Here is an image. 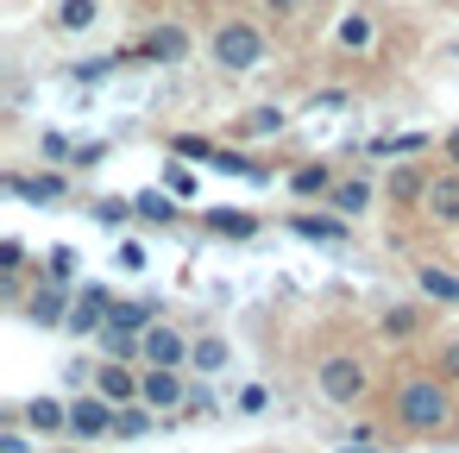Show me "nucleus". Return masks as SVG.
I'll return each instance as SVG.
<instances>
[{
  "mask_svg": "<svg viewBox=\"0 0 459 453\" xmlns=\"http://www.w3.org/2000/svg\"><path fill=\"white\" fill-rule=\"evenodd\" d=\"M264 57H271V32H264L258 20H246V13L214 20V32H208V64H214V70H227V76H252Z\"/></svg>",
  "mask_w": 459,
  "mask_h": 453,
  "instance_id": "obj_1",
  "label": "nucleus"
},
{
  "mask_svg": "<svg viewBox=\"0 0 459 453\" xmlns=\"http://www.w3.org/2000/svg\"><path fill=\"white\" fill-rule=\"evenodd\" d=\"M446 415H453L446 378H403V384H396V422H403V428L434 434V428H446Z\"/></svg>",
  "mask_w": 459,
  "mask_h": 453,
  "instance_id": "obj_2",
  "label": "nucleus"
},
{
  "mask_svg": "<svg viewBox=\"0 0 459 453\" xmlns=\"http://www.w3.org/2000/svg\"><path fill=\"white\" fill-rule=\"evenodd\" d=\"M315 384H321V396H327V403L352 409V403L365 396L371 371H365V359H359V353H327V359L315 365Z\"/></svg>",
  "mask_w": 459,
  "mask_h": 453,
  "instance_id": "obj_3",
  "label": "nucleus"
},
{
  "mask_svg": "<svg viewBox=\"0 0 459 453\" xmlns=\"http://www.w3.org/2000/svg\"><path fill=\"white\" fill-rule=\"evenodd\" d=\"M126 57H145V64H189L195 57V32L183 26V20H158V26H145V39H139V51H126Z\"/></svg>",
  "mask_w": 459,
  "mask_h": 453,
  "instance_id": "obj_4",
  "label": "nucleus"
},
{
  "mask_svg": "<svg viewBox=\"0 0 459 453\" xmlns=\"http://www.w3.org/2000/svg\"><path fill=\"white\" fill-rule=\"evenodd\" d=\"M333 45H340L346 57H371V51H377V13H371V7H346V13L333 20Z\"/></svg>",
  "mask_w": 459,
  "mask_h": 453,
  "instance_id": "obj_5",
  "label": "nucleus"
},
{
  "mask_svg": "<svg viewBox=\"0 0 459 453\" xmlns=\"http://www.w3.org/2000/svg\"><path fill=\"white\" fill-rule=\"evenodd\" d=\"M139 403L145 409H177V403H189V384L177 378V365H145L139 371Z\"/></svg>",
  "mask_w": 459,
  "mask_h": 453,
  "instance_id": "obj_6",
  "label": "nucleus"
},
{
  "mask_svg": "<svg viewBox=\"0 0 459 453\" xmlns=\"http://www.w3.org/2000/svg\"><path fill=\"white\" fill-rule=\"evenodd\" d=\"M189 353H195V346H189L170 321H152V327L139 334V359H145V365H183Z\"/></svg>",
  "mask_w": 459,
  "mask_h": 453,
  "instance_id": "obj_7",
  "label": "nucleus"
},
{
  "mask_svg": "<svg viewBox=\"0 0 459 453\" xmlns=\"http://www.w3.org/2000/svg\"><path fill=\"white\" fill-rule=\"evenodd\" d=\"M421 214H428L434 227H459V170H440V177H428Z\"/></svg>",
  "mask_w": 459,
  "mask_h": 453,
  "instance_id": "obj_8",
  "label": "nucleus"
},
{
  "mask_svg": "<svg viewBox=\"0 0 459 453\" xmlns=\"http://www.w3.org/2000/svg\"><path fill=\"white\" fill-rule=\"evenodd\" d=\"M70 434L76 440H101V434H114V403L95 390V396H82V403H70Z\"/></svg>",
  "mask_w": 459,
  "mask_h": 453,
  "instance_id": "obj_9",
  "label": "nucleus"
},
{
  "mask_svg": "<svg viewBox=\"0 0 459 453\" xmlns=\"http://www.w3.org/2000/svg\"><path fill=\"white\" fill-rule=\"evenodd\" d=\"M20 309H26V321H32V327H70V296H64V283L32 290Z\"/></svg>",
  "mask_w": 459,
  "mask_h": 453,
  "instance_id": "obj_10",
  "label": "nucleus"
},
{
  "mask_svg": "<svg viewBox=\"0 0 459 453\" xmlns=\"http://www.w3.org/2000/svg\"><path fill=\"white\" fill-rule=\"evenodd\" d=\"M51 26L70 32V39L95 32V26H101V0H51Z\"/></svg>",
  "mask_w": 459,
  "mask_h": 453,
  "instance_id": "obj_11",
  "label": "nucleus"
},
{
  "mask_svg": "<svg viewBox=\"0 0 459 453\" xmlns=\"http://www.w3.org/2000/svg\"><path fill=\"white\" fill-rule=\"evenodd\" d=\"M415 290L421 302H440V309H459V271H440V265H415Z\"/></svg>",
  "mask_w": 459,
  "mask_h": 453,
  "instance_id": "obj_12",
  "label": "nucleus"
},
{
  "mask_svg": "<svg viewBox=\"0 0 459 453\" xmlns=\"http://www.w3.org/2000/svg\"><path fill=\"white\" fill-rule=\"evenodd\" d=\"M371 196H377V189H371V177H340V183L327 189V208H333L340 221H352V214H365V208H371Z\"/></svg>",
  "mask_w": 459,
  "mask_h": 453,
  "instance_id": "obj_13",
  "label": "nucleus"
},
{
  "mask_svg": "<svg viewBox=\"0 0 459 453\" xmlns=\"http://www.w3.org/2000/svg\"><path fill=\"white\" fill-rule=\"evenodd\" d=\"M333 183H340V177H333V164H327V158H308V164H296V170H290V196H302V202H308V196H321V202H327V189H333Z\"/></svg>",
  "mask_w": 459,
  "mask_h": 453,
  "instance_id": "obj_14",
  "label": "nucleus"
},
{
  "mask_svg": "<svg viewBox=\"0 0 459 453\" xmlns=\"http://www.w3.org/2000/svg\"><path fill=\"white\" fill-rule=\"evenodd\" d=\"M384 196L396 202V208H421V196H428V170H415L409 158L390 170V183H384Z\"/></svg>",
  "mask_w": 459,
  "mask_h": 453,
  "instance_id": "obj_15",
  "label": "nucleus"
},
{
  "mask_svg": "<svg viewBox=\"0 0 459 453\" xmlns=\"http://www.w3.org/2000/svg\"><path fill=\"white\" fill-rule=\"evenodd\" d=\"M20 422H26L32 434H57V428H70V403H57V396H32V403H20Z\"/></svg>",
  "mask_w": 459,
  "mask_h": 453,
  "instance_id": "obj_16",
  "label": "nucleus"
},
{
  "mask_svg": "<svg viewBox=\"0 0 459 453\" xmlns=\"http://www.w3.org/2000/svg\"><path fill=\"white\" fill-rule=\"evenodd\" d=\"M283 126H290V114H283L277 101H258V108L239 114V139H277Z\"/></svg>",
  "mask_w": 459,
  "mask_h": 453,
  "instance_id": "obj_17",
  "label": "nucleus"
},
{
  "mask_svg": "<svg viewBox=\"0 0 459 453\" xmlns=\"http://www.w3.org/2000/svg\"><path fill=\"white\" fill-rule=\"evenodd\" d=\"M95 390H101V396H108L114 409H120V403H133V396H139V378H133V365H120V359H108V365L95 371Z\"/></svg>",
  "mask_w": 459,
  "mask_h": 453,
  "instance_id": "obj_18",
  "label": "nucleus"
},
{
  "mask_svg": "<svg viewBox=\"0 0 459 453\" xmlns=\"http://www.w3.org/2000/svg\"><path fill=\"white\" fill-rule=\"evenodd\" d=\"M202 221H208V233H221V240H252V233H258V214H246V208H208Z\"/></svg>",
  "mask_w": 459,
  "mask_h": 453,
  "instance_id": "obj_19",
  "label": "nucleus"
},
{
  "mask_svg": "<svg viewBox=\"0 0 459 453\" xmlns=\"http://www.w3.org/2000/svg\"><path fill=\"white\" fill-rule=\"evenodd\" d=\"M7 189H13L20 202H57V196H64V177H57V170H51V177H20V170H13Z\"/></svg>",
  "mask_w": 459,
  "mask_h": 453,
  "instance_id": "obj_20",
  "label": "nucleus"
},
{
  "mask_svg": "<svg viewBox=\"0 0 459 453\" xmlns=\"http://www.w3.org/2000/svg\"><path fill=\"white\" fill-rule=\"evenodd\" d=\"M133 214H139V221H152V227H170V221H177V202H170L164 189H145V196L133 202Z\"/></svg>",
  "mask_w": 459,
  "mask_h": 453,
  "instance_id": "obj_21",
  "label": "nucleus"
},
{
  "mask_svg": "<svg viewBox=\"0 0 459 453\" xmlns=\"http://www.w3.org/2000/svg\"><path fill=\"white\" fill-rule=\"evenodd\" d=\"M290 233H302V240H346V221H327V214H290Z\"/></svg>",
  "mask_w": 459,
  "mask_h": 453,
  "instance_id": "obj_22",
  "label": "nucleus"
},
{
  "mask_svg": "<svg viewBox=\"0 0 459 453\" xmlns=\"http://www.w3.org/2000/svg\"><path fill=\"white\" fill-rule=\"evenodd\" d=\"M108 327H120V334H145V327H152V302H114Z\"/></svg>",
  "mask_w": 459,
  "mask_h": 453,
  "instance_id": "obj_23",
  "label": "nucleus"
},
{
  "mask_svg": "<svg viewBox=\"0 0 459 453\" xmlns=\"http://www.w3.org/2000/svg\"><path fill=\"white\" fill-rule=\"evenodd\" d=\"M214 170H227V177H252V183L264 177V164H258V158H246V152H233V145H221V152H214Z\"/></svg>",
  "mask_w": 459,
  "mask_h": 453,
  "instance_id": "obj_24",
  "label": "nucleus"
},
{
  "mask_svg": "<svg viewBox=\"0 0 459 453\" xmlns=\"http://www.w3.org/2000/svg\"><path fill=\"white\" fill-rule=\"evenodd\" d=\"M189 359H195V365H202V371H221V365H227V359H233V353H227V340H221V334H202V340H195V353H189Z\"/></svg>",
  "mask_w": 459,
  "mask_h": 453,
  "instance_id": "obj_25",
  "label": "nucleus"
},
{
  "mask_svg": "<svg viewBox=\"0 0 459 453\" xmlns=\"http://www.w3.org/2000/svg\"><path fill=\"white\" fill-rule=\"evenodd\" d=\"M170 152H177V158H195V164H214V152H221V145H214V139H195V133H177V139H170Z\"/></svg>",
  "mask_w": 459,
  "mask_h": 453,
  "instance_id": "obj_26",
  "label": "nucleus"
},
{
  "mask_svg": "<svg viewBox=\"0 0 459 453\" xmlns=\"http://www.w3.org/2000/svg\"><path fill=\"white\" fill-rule=\"evenodd\" d=\"M70 277H76V252H70V246H57V252L45 258V283H64V290H70Z\"/></svg>",
  "mask_w": 459,
  "mask_h": 453,
  "instance_id": "obj_27",
  "label": "nucleus"
},
{
  "mask_svg": "<svg viewBox=\"0 0 459 453\" xmlns=\"http://www.w3.org/2000/svg\"><path fill=\"white\" fill-rule=\"evenodd\" d=\"M415 327H421V309H390V315H384V334H390V340H409Z\"/></svg>",
  "mask_w": 459,
  "mask_h": 453,
  "instance_id": "obj_28",
  "label": "nucleus"
},
{
  "mask_svg": "<svg viewBox=\"0 0 459 453\" xmlns=\"http://www.w3.org/2000/svg\"><path fill=\"white\" fill-rule=\"evenodd\" d=\"M145 428H152V415H145V409H126V415H114V434H120V440H139Z\"/></svg>",
  "mask_w": 459,
  "mask_h": 453,
  "instance_id": "obj_29",
  "label": "nucleus"
},
{
  "mask_svg": "<svg viewBox=\"0 0 459 453\" xmlns=\"http://www.w3.org/2000/svg\"><path fill=\"white\" fill-rule=\"evenodd\" d=\"M126 214H133V202H95V221H101V227H120Z\"/></svg>",
  "mask_w": 459,
  "mask_h": 453,
  "instance_id": "obj_30",
  "label": "nucleus"
},
{
  "mask_svg": "<svg viewBox=\"0 0 459 453\" xmlns=\"http://www.w3.org/2000/svg\"><path fill=\"white\" fill-rule=\"evenodd\" d=\"M264 403H271L264 384H246V390H239V409H246V415H264Z\"/></svg>",
  "mask_w": 459,
  "mask_h": 453,
  "instance_id": "obj_31",
  "label": "nucleus"
},
{
  "mask_svg": "<svg viewBox=\"0 0 459 453\" xmlns=\"http://www.w3.org/2000/svg\"><path fill=\"white\" fill-rule=\"evenodd\" d=\"M352 95L346 89H321V95H308V108H321V114H333V108H346Z\"/></svg>",
  "mask_w": 459,
  "mask_h": 453,
  "instance_id": "obj_32",
  "label": "nucleus"
},
{
  "mask_svg": "<svg viewBox=\"0 0 459 453\" xmlns=\"http://www.w3.org/2000/svg\"><path fill=\"white\" fill-rule=\"evenodd\" d=\"M440 378H453V384H459V334L440 346Z\"/></svg>",
  "mask_w": 459,
  "mask_h": 453,
  "instance_id": "obj_33",
  "label": "nucleus"
},
{
  "mask_svg": "<svg viewBox=\"0 0 459 453\" xmlns=\"http://www.w3.org/2000/svg\"><path fill=\"white\" fill-rule=\"evenodd\" d=\"M26 265V246L20 240H0V271H20Z\"/></svg>",
  "mask_w": 459,
  "mask_h": 453,
  "instance_id": "obj_34",
  "label": "nucleus"
},
{
  "mask_svg": "<svg viewBox=\"0 0 459 453\" xmlns=\"http://www.w3.org/2000/svg\"><path fill=\"white\" fill-rule=\"evenodd\" d=\"M0 453H26V422H7V434H0Z\"/></svg>",
  "mask_w": 459,
  "mask_h": 453,
  "instance_id": "obj_35",
  "label": "nucleus"
},
{
  "mask_svg": "<svg viewBox=\"0 0 459 453\" xmlns=\"http://www.w3.org/2000/svg\"><path fill=\"white\" fill-rule=\"evenodd\" d=\"M101 158H108V145H76V158H70V164H76V170H89V164H101Z\"/></svg>",
  "mask_w": 459,
  "mask_h": 453,
  "instance_id": "obj_36",
  "label": "nucleus"
},
{
  "mask_svg": "<svg viewBox=\"0 0 459 453\" xmlns=\"http://www.w3.org/2000/svg\"><path fill=\"white\" fill-rule=\"evenodd\" d=\"M120 265H126V271H145V246L126 240V246H120Z\"/></svg>",
  "mask_w": 459,
  "mask_h": 453,
  "instance_id": "obj_37",
  "label": "nucleus"
},
{
  "mask_svg": "<svg viewBox=\"0 0 459 453\" xmlns=\"http://www.w3.org/2000/svg\"><path fill=\"white\" fill-rule=\"evenodd\" d=\"M258 7H264L271 20H290V13H302V0H258Z\"/></svg>",
  "mask_w": 459,
  "mask_h": 453,
  "instance_id": "obj_38",
  "label": "nucleus"
},
{
  "mask_svg": "<svg viewBox=\"0 0 459 453\" xmlns=\"http://www.w3.org/2000/svg\"><path fill=\"white\" fill-rule=\"evenodd\" d=\"M440 152H446V164L459 170V126H446V133H440Z\"/></svg>",
  "mask_w": 459,
  "mask_h": 453,
  "instance_id": "obj_39",
  "label": "nucleus"
},
{
  "mask_svg": "<svg viewBox=\"0 0 459 453\" xmlns=\"http://www.w3.org/2000/svg\"><path fill=\"white\" fill-rule=\"evenodd\" d=\"M45 158H70V139L64 133H45Z\"/></svg>",
  "mask_w": 459,
  "mask_h": 453,
  "instance_id": "obj_40",
  "label": "nucleus"
},
{
  "mask_svg": "<svg viewBox=\"0 0 459 453\" xmlns=\"http://www.w3.org/2000/svg\"><path fill=\"white\" fill-rule=\"evenodd\" d=\"M340 453H371V447H340Z\"/></svg>",
  "mask_w": 459,
  "mask_h": 453,
  "instance_id": "obj_41",
  "label": "nucleus"
}]
</instances>
